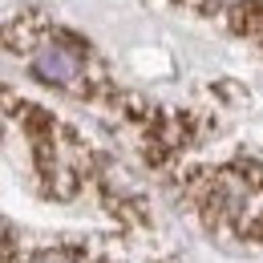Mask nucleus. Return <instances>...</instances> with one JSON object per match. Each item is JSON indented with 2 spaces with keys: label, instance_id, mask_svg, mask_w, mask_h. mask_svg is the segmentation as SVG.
I'll list each match as a JSON object with an SVG mask.
<instances>
[{
  "label": "nucleus",
  "instance_id": "f257e3e1",
  "mask_svg": "<svg viewBox=\"0 0 263 263\" xmlns=\"http://www.w3.org/2000/svg\"><path fill=\"white\" fill-rule=\"evenodd\" d=\"M33 77L45 81V85H61V89H81L85 85V57L57 41V36H45L36 41L33 49Z\"/></svg>",
  "mask_w": 263,
  "mask_h": 263
},
{
  "label": "nucleus",
  "instance_id": "f03ea898",
  "mask_svg": "<svg viewBox=\"0 0 263 263\" xmlns=\"http://www.w3.org/2000/svg\"><path fill=\"white\" fill-rule=\"evenodd\" d=\"M29 263H77V259H73V251H65V247H45V251L29 255Z\"/></svg>",
  "mask_w": 263,
  "mask_h": 263
},
{
  "label": "nucleus",
  "instance_id": "7ed1b4c3",
  "mask_svg": "<svg viewBox=\"0 0 263 263\" xmlns=\"http://www.w3.org/2000/svg\"><path fill=\"white\" fill-rule=\"evenodd\" d=\"M211 4H219V8H231V4H243V0H211Z\"/></svg>",
  "mask_w": 263,
  "mask_h": 263
}]
</instances>
